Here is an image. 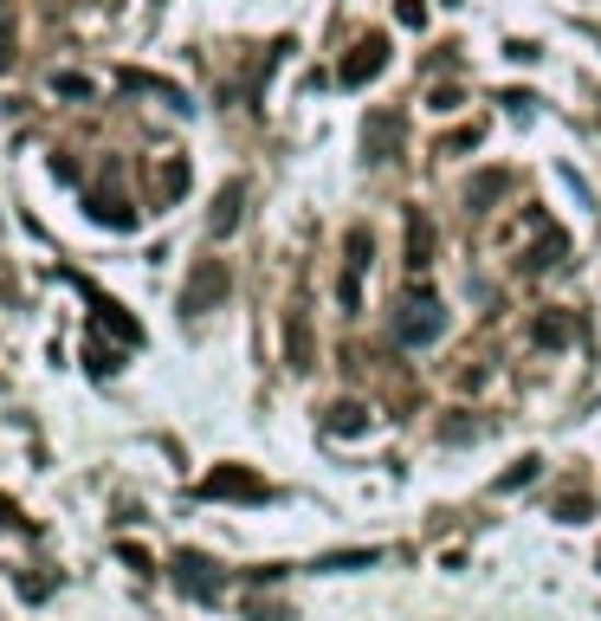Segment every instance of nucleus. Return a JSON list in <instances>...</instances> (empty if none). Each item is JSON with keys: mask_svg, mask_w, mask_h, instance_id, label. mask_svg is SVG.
Here are the masks:
<instances>
[{"mask_svg": "<svg viewBox=\"0 0 601 621\" xmlns=\"http://www.w3.org/2000/svg\"><path fill=\"white\" fill-rule=\"evenodd\" d=\"M440 337H447V304H440L434 291L414 285V291L395 304V344L401 349H427V344H440Z\"/></svg>", "mask_w": 601, "mask_h": 621, "instance_id": "1", "label": "nucleus"}, {"mask_svg": "<svg viewBox=\"0 0 601 621\" xmlns=\"http://www.w3.org/2000/svg\"><path fill=\"white\" fill-rule=\"evenodd\" d=\"M227 291H233V266L227 260H195L188 285H182V318H200V311L227 304Z\"/></svg>", "mask_w": 601, "mask_h": 621, "instance_id": "2", "label": "nucleus"}, {"mask_svg": "<svg viewBox=\"0 0 601 621\" xmlns=\"http://www.w3.org/2000/svg\"><path fill=\"white\" fill-rule=\"evenodd\" d=\"M369 253H375V233L356 220L349 240H343V273H336V298L343 311H362V278H369Z\"/></svg>", "mask_w": 601, "mask_h": 621, "instance_id": "3", "label": "nucleus"}, {"mask_svg": "<svg viewBox=\"0 0 601 621\" xmlns=\"http://www.w3.org/2000/svg\"><path fill=\"white\" fill-rule=\"evenodd\" d=\"M382 71H389V39H382V33H362V39L343 53L336 84H343V91H362V84H375Z\"/></svg>", "mask_w": 601, "mask_h": 621, "instance_id": "4", "label": "nucleus"}, {"mask_svg": "<svg viewBox=\"0 0 601 621\" xmlns=\"http://www.w3.org/2000/svg\"><path fill=\"white\" fill-rule=\"evenodd\" d=\"M175 589L182 596H195V602H220L227 596V576H220V563L213 556H200V551H175Z\"/></svg>", "mask_w": 601, "mask_h": 621, "instance_id": "5", "label": "nucleus"}, {"mask_svg": "<svg viewBox=\"0 0 601 621\" xmlns=\"http://www.w3.org/2000/svg\"><path fill=\"white\" fill-rule=\"evenodd\" d=\"M200 498H246V505H259V498H271V485L253 467H213L200 480Z\"/></svg>", "mask_w": 601, "mask_h": 621, "instance_id": "6", "label": "nucleus"}, {"mask_svg": "<svg viewBox=\"0 0 601 621\" xmlns=\"http://www.w3.org/2000/svg\"><path fill=\"white\" fill-rule=\"evenodd\" d=\"M84 298H91V324H104V331H111V337H117L124 349L142 344V324H136V318L124 311V304H117V298H104L97 285H84Z\"/></svg>", "mask_w": 601, "mask_h": 621, "instance_id": "7", "label": "nucleus"}, {"mask_svg": "<svg viewBox=\"0 0 601 621\" xmlns=\"http://www.w3.org/2000/svg\"><path fill=\"white\" fill-rule=\"evenodd\" d=\"M84 207H91V220H104V227H117V233H130L136 227V207L111 188V182H97V188H84Z\"/></svg>", "mask_w": 601, "mask_h": 621, "instance_id": "8", "label": "nucleus"}, {"mask_svg": "<svg viewBox=\"0 0 601 621\" xmlns=\"http://www.w3.org/2000/svg\"><path fill=\"white\" fill-rule=\"evenodd\" d=\"M395 149H401V117L395 111H375V117L362 124V156H369V162H389Z\"/></svg>", "mask_w": 601, "mask_h": 621, "instance_id": "9", "label": "nucleus"}, {"mask_svg": "<svg viewBox=\"0 0 601 621\" xmlns=\"http://www.w3.org/2000/svg\"><path fill=\"white\" fill-rule=\"evenodd\" d=\"M117 84H124V91H142V97H162V104H169V111H188V91H182V84H169V78H155V71H136V66H124V78H117Z\"/></svg>", "mask_w": 601, "mask_h": 621, "instance_id": "10", "label": "nucleus"}, {"mask_svg": "<svg viewBox=\"0 0 601 621\" xmlns=\"http://www.w3.org/2000/svg\"><path fill=\"white\" fill-rule=\"evenodd\" d=\"M240 214H246V188H240V182H227V188H220V202H213V214H207V227L227 240V233L240 227Z\"/></svg>", "mask_w": 601, "mask_h": 621, "instance_id": "11", "label": "nucleus"}, {"mask_svg": "<svg viewBox=\"0 0 601 621\" xmlns=\"http://www.w3.org/2000/svg\"><path fill=\"white\" fill-rule=\"evenodd\" d=\"M427 260H434V220H427L420 207H407V266L420 273Z\"/></svg>", "mask_w": 601, "mask_h": 621, "instance_id": "12", "label": "nucleus"}, {"mask_svg": "<svg viewBox=\"0 0 601 621\" xmlns=\"http://www.w3.org/2000/svg\"><path fill=\"white\" fill-rule=\"evenodd\" d=\"M505 188H511V175H505V169H478V175L466 182V207H472V214H485Z\"/></svg>", "mask_w": 601, "mask_h": 621, "instance_id": "13", "label": "nucleus"}, {"mask_svg": "<svg viewBox=\"0 0 601 621\" xmlns=\"http://www.w3.org/2000/svg\"><path fill=\"white\" fill-rule=\"evenodd\" d=\"M285 356H291V369H311V324H304V311L285 318Z\"/></svg>", "mask_w": 601, "mask_h": 621, "instance_id": "14", "label": "nucleus"}, {"mask_svg": "<svg viewBox=\"0 0 601 621\" xmlns=\"http://www.w3.org/2000/svg\"><path fill=\"white\" fill-rule=\"evenodd\" d=\"M331 421H324V427H331V434H369V409H362V402H331Z\"/></svg>", "mask_w": 601, "mask_h": 621, "instance_id": "15", "label": "nucleus"}, {"mask_svg": "<svg viewBox=\"0 0 601 621\" xmlns=\"http://www.w3.org/2000/svg\"><path fill=\"white\" fill-rule=\"evenodd\" d=\"M182 188H188V156H169V162H162V175H155V195H162V202H175Z\"/></svg>", "mask_w": 601, "mask_h": 621, "instance_id": "16", "label": "nucleus"}, {"mask_svg": "<svg viewBox=\"0 0 601 621\" xmlns=\"http://www.w3.org/2000/svg\"><path fill=\"white\" fill-rule=\"evenodd\" d=\"M576 337V324L563 318V311H550V318H536V344H569Z\"/></svg>", "mask_w": 601, "mask_h": 621, "instance_id": "17", "label": "nucleus"}, {"mask_svg": "<svg viewBox=\"0 0 601 621\" xmlns=\"http://www.w3.org/2000/svg\"><path fill=\"white\" fill-rule=\"evenodd\" d=\"M53 91H59V97H84V104L97 97V84H91L84 71H59V78H53Z\"/></svg>", "mask_w": 601, "mask_h": 621, "instance_id": "18", "label": "nucleus"}, {"mask_svg": "<svg viewBox=\"0 0 601 621\" xmlns=\"http://www.w3.org/2000/svg\"><path fill=\"white\" fill-rule=\"evenodd\" d=\"M13 589H20L26 602H46V596H53V576H33V570H20V576H13Z\"/></svg>", "mask_w": 601, "mask_h": 621, "instance_id": "19", "label": "nucleus"}, {"mask_svg": "<svg viewBox=\"0 0 601 621\" xmlns=\"http://www.w3.org/2000/svg\"><path fill=\"white\" fill-rule=\"evenodd\" d=\"M556 518H563V525H582V518H589V498H582V492H563V498H556Z\"/></svg>", "mask_w": 601, "mask_h": 621, "instance_id": "20", "label": "nucleus"}, {"mask_svg": "<svg viewBox=\"0 0 601 621\" xmlns=\"http://www.w3.org/2000/svg\"><path fill=\"white\" fill-rule=\"evenodd\" d=\"M478 137H485L478 124H460L453 137H440V156H460V149H472V142H478Z\"/></svg>", "mask_w": 601, "mask_h": 621, "instance_id": "21", "label": "nucleus"}, {"mask_svg": "<svg viewBox=\"0 0 601 621\" xmlns=\"http://www.w3.org/2000/svg\"><path fill=\"white\" fill-rule=\"evenodd\" d=\"M556 260H563V233H543L536 253H531V266H556Z\"/></svg>", "mask_w": 601, "mask_h": 621, "instance_id": "22", "label": "nucleus"}, {"mask_svg": "<svg viewBox=\"0 0 601 621\" xmlns=\"http://www.w3.org/2000/svg\"><path fill=\"white\" fill-rule=\"evenodd\" d=\"M536 467H543V460H536V453H524V460H518V467L505 473V492H518V485H531V480H536Z\"/></svg>", "mask_w": 601, "mask_h": 621, "instance_id": "23", "label": "nucleus"}, {"mask_svg": "<svg viewBox=\"0 0 601 621\" xmlns=\"http://www.w3.org/2000/svg\"><path fill=\"white\" fill-rule=\"evenodd\" d=\"M382 551H343V556H324L317 570H362V563H375Z\"/></svg>", "mask_w": 601, "mask_h": 621, "instance_id": "24", "label": "nucleus"}, {"mask_svg": "<svg viewBox=\"0 0 601 621\" xmlns=\"http://www.w3.org/2000/svg\"><path fill=\"white\" fill-rule=\"evenodd\" d=\"M84 363H91V376H111V369H117V349H104V344H84Z\"/></svg>", "mask_w": 601, "mask_h": 621, "instance_id": "25", "label": "nucleus"}, {"mask_svg": "<svg viewBox=\"0 0 601 621\" xmlns=\"http://www.w3.org/2000/svg\"><path fill=\"white\" fill-rule=\"evenodd\" d=\"M395 13H401V26H414V33L427 26V0H395Z\"/></svg>", "mask_w": 601, "mask_h": 621, "instance_id": "26", "label": "nucleus"}, {"mask_svg": "<svg viewBox=\"0 0 601 621\" xmlns=\"http://www.w3.org/2000/svg\"><path fill=\"white\" fill-rule=\"evenodd\" d=\"M0 531H26V518H20V505L0 492Z\"/></svg>", "mask_w": 601, "mask_h": 621, "instance_id": "27", "label": "nucleus"}, {"mask_svg": "<svg viewBox=\"0 0 601 621\" xmlns=\"http://www.w3.org/2000/svg\"><path fill=\"white\" fill-rule=\"evenodd\" d=\"M427 104H434V111H460V84H440V91H434Z\"/></svg>", "mask_w": 601, "mask_h": 621, "instance_id": "28", "label": "nucleus"}, {"mask_svg": "<svg viewBox=\"0 0 601 621\" xmlns=\"http://www.w3.org/2000/svg\"><path fill=\"white\" fill-rule=\"evenodd\" d=\"M117 556H124V563H130L136 576H142V570H149V551H142V544H117Z\"/></svg>", "mask_w": 601, "mask_h": 621, "instance_id": "29", "label": "nucleus"}, {"mask_svg": "<svg viewBox=\"0 0 601 621\" xmlns=\"http://www.w3.org/2000/svg\"><path fill=\"white\" fill-rule=\"evenodd\" d=\"M13 66V26H7V20H0V71Z\"/></svg>", "mask_w": 601, "mask_h": 621, "instance_id": "30", "label": "nucleus"}, {"mask_svg": "<svg viewBox=\"0 0 601 621\" xmlns=\"http://www.w3.org/2000/svg\"><path fill=\"white\" fill-rule=\"evenodd\" d=\"M253 616H259V621H291V609H278V602H259Z\"/></svg>", "mask_w": 601, "mask_h": 621, "instance_id": "31", "label": "nucleus"}, {"mask_svg": "<svg viewBox=\"0 0 601 621\" xmlns=\"http://www.w3.org/2000/svg\"><path fill=\"white\" fill-rule=\"evenodd\" d=\"M0 20H7V0H0Z\"/></svg>", "mask_w": 601, "mask_h": 621, "instance_id": "32", "label": "nucleus"}, {"mask_svg": "<svg viewBox=\"0 0 601 621\" xmlns=\"http://www.w3.org/2000/svg\"><path fill=\"white\" fill-rule=\"evenodd\" d=\"M596 570H601V551H596Z\"/></svg>", "mask_w": 601, "mask_h": 621, "instance_id": "33", "label": "nucleus"}]
</instances>
